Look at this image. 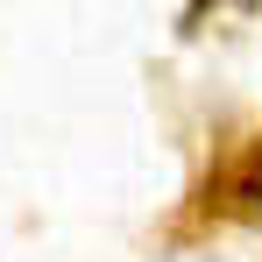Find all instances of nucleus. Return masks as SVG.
<instances>
[{"label": "nucleus", "mask_w": 262, "mask_h": 262, "mask_svg": "<svg viewBox=\"0 0 262 262\" xmlns=\"http://www.w3.org/2000/svg\"><path fill=\"white\" fill-rule=\"evenodd\" d=\"M206 206L213 213H227V220H248V227H262V135L220 170V184L206 191Z\"/></svg>", "instance_id": "f257e3e1"}]
</instances>
